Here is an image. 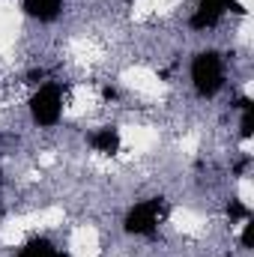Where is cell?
I'll return each mask as SVG.
<instances>
[{
	"instance_id": "6da1fadb",
	"label": "cell",
	"mask_w": 254,
	"mask_h": 257,
	"mask_svg": "<svg viewBox=\"0 0 254 257\" xmlns=\"http://www.w3.org/2000/svg\"><path fill=\"white\" fill-rule=\"evenodd\" d=\"M189 84L194 99H215L227 87V57L215 48H203L191 57L189 66Z\"/></svg>"
},
{
	"instance_id": "7a4b0ae2",
	"label": "cell",
	"mask_w": 254,
	"mask_h": 257,
	"mask_svg": "<svg viewBox=\"0 0 254 257\" xmlns=\"http://www.w3.org/2000/svg\"><path fill=\"white\" fill-rule=\"evenodd\" d=\"M66 254H69V248H63L48 230H36L33 236H27L18 245L15 257H66Z\"/></svg>"
},
{
	"instance_id": "3957f363",
	"label": "cell",
	"mask_w": 254,
	"mask_h": 257,
	"mask_svg": "<svg viewBox=\"0 0 254 257\" xmlns=\"http://www.w3.org/2000/svg\"><path fill=\"white\" fill-rule=\"evenodd\" d=\"M66 9V0H21V12L30 21L39 24H54Z\"/></svg>"
}]
</instances>
